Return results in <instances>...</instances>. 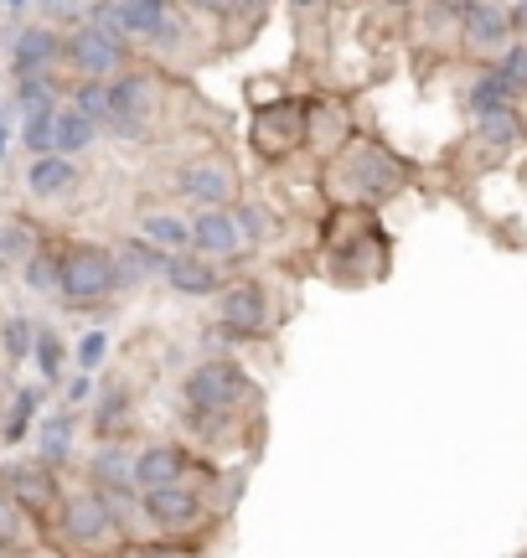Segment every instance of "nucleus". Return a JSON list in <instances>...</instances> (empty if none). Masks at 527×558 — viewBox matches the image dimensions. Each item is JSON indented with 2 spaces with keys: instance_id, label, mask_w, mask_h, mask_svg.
<instances>
[{
  "instance_id": "1",
  "label": "nucleus",
  "mask_w": 527,
  "mask_h": 558,
  "mask_svg": "<svg viewBox=\"0 0 527 558\" xmlns=\"http://www.w3.org/2000/svg\"><path fill=\"white\" fill-rule=\"evenodd\" d=\"M326 181H331V192H336L342 207H378V202L399 197L408 186V166L388 150L383 140L357 135L342 145V156L326 171Z\"/></svg>"
},
{
  "instance_id": "2",
  "label": "nucleus",
  "mask_w": 527,
  "mask_h": 558,
  "mask_svg": "<svg viewBox=\"0 0 527 558\" xmlns=\"http://www.w3.org/2000/svg\"><path fill=\"white\" fill-rule=\"evenodd\" d=\"M254 393L248 373L238 367L233 357H203L182 383V399H186V414L197 424H218V418H233L244 409V399Z\"/></svg>"
},
{
  "instance_id": "3",
  "label": "nucleus",
  "mask_w": 527,
  "mask_h": 558,
  "mask_svg": "<svg viewBox=\"0 0 527 558\" xmlns=\"http://www.w3.org/2000/svg\"><path fill=\"white\" fill-rule=\"evenodd\" d=\"M114 290H124L120 264H114V248H99V243H73L62 254V290L58 295L68 305H99Z\"/></svg>"
},
{
  "instance_id": "4",
  "label": "nucleus",
  "mask_w": 527,
  "mask_h": 558,
  "mask_svg": "<svg viewBox=\"0 0 527 558\" xmlns=\"http://www.w3.org/2000/svg\"><path fill=\"white\" fill-rule=\"evenodd\" d=\"M248 140L264 160H280V156H295L305 140H310V109L301 99H274L264 104L259 114L248 120Z\"/></svg>"
},
{
  "instance_id": "5",
  "label": "nucleus",
  "mask_w": 527,
  "mask_h": 558,
  "mask_svg": "<svg viewBox=\"0 0 527 558\" xmlns=\"http://www.w3.org/2000/svg\"><path fill=\"white\" fill-rule=\"evenodd\" d=\"M440 11L455 16V26H461V37H466L470 52H491V58H497L502 47L517 41L512 5H502V0H440Z\"/></svg>"
},
{
  "instance_id": "6",
  "label": "nucleus",
  "mask_w": 527,
  "mask_h": 558,
  "mask_svg": "<svg viewBox=\"0 0 527 558\" xmlns=\"http://www.w3.org/2000/svg\"><path fill=\"white\" fill-rule=\"evenodd\" d=\"M68 62L78 68L83 78H120L124 73V37L114 32H103L94 21H78L73 26V37H68Z\"/></svg>"
},
{
  "instance_id": "7",
  "label": "nucleus",
  "mask_w": 527,
  "mask_h": 558,
  "mask_svg": "<svg viewBox=\"0 0 527 558\" xmlns=\"http://www.w3.org/2000/svg\"><path fill=\"white\" fill-rule=\"evenodd\" d=\"M140 512L145 522L156 527V533H166V538H176V533H192L197 522H203L207 501L203 492H192V486H156V492H140Z\"/></svg>"
},
{
  "instance_id": "8",
  "label": "nucleus",
  "mask_w": 527,
  "mask_h": 558,
  "mask_svg": "<svg viewBox=\"0 0 527 558\" xmlns=\"http://www.w3.org/2000/svg\"><path fill=\"white\" fill-rule=\"evenodd\" d=\"M109 99H114V120L109 130L120 140H140L150 130V114H156V83L145 73H120L109 78Z\"/></svg>"
},
{
  "instance_id": "9",
  "label": "nucleus",
  "mask_w": 527,
  "mask_h": 558,
  "mask_svg": "<svg viewBox=\"0 0 527 558\" xmlns=\"http://www.w3.org/2000/svg\"><path fill=\"white\" fill-rule=\"evenodd\" d=\"M176 192H182L186 202H197V207H233V197H238V177H233L228 160L197 156L176 171Z\"/></svg>"
},
{
  "instance_id": "10",
  "label": "nucleus",
  "mask_w": 527,
  "mask_h": 558,
  "mask_svg": "<svg viewBox=\"0 0 527 558\" xmlns=\"http://www.w3.org/2000/svg\"><path fill=\"white\" fill-rule=\"evenodd\" d=\"M244 243H248V233H244V222H238V207H197V213H192V248H197L203 259L223 264V259H233Z\"/></svg>"
},
{
  "instance_id": "11",
  "label": "nucleus",
  "mask_w": 527,
  "mask_h": 558,
  "mask_svg": "<svg viewBox=\"0 0 527 558\" xmlns=\"http://www.w3.org/2000/svg\"><path fill=\"white\" fill-rule=\"evenodd\" d=\"M218 320L228 331H269L274 326V305H269V290L259 279H238V284H223L218 290Z\"/></svg>"
},
{
  "instance_id": "12",
  "label": "nucleus",
  "mask_w": 527,
  "mask_h": 558,
  "mask_svg": "<svg viewBox=\"0 0 527 558\" xmlns=\"http://www.w3.org/2000/svg\"><path fill=\"white\" fill-rule=\"evenodd\" d=\"M120 512H114V501L103 497L99 486L94 492H78V497H68V507H62V533L73 543H103L114 527H120Z\"/></svg>"
},
{
  "instance_id": "13",
  "label": "nucleus",
  "mask_w": 527,
  "mask_h": 558,
  "mask_svg": "<svg viewBox=\"0 0 527 558\" xmlns=\"http://www.w3.org/2000/svg\"><path fill=\"white\" fill-rule=\"evenodd\" d=\"M120 16L130 37H145L156 47H176L182 41V21L171 11V0H120Z\"/></svg>"
},
{
  "instance_id": "14",
  "label": "nucleus",
  "mask_w": 527,
  "mask_h": 558,
  "mask_svg": "<svg viewBox=\"0 0 527 558\" xmlns=\"http://www.w3.org/2000/svg\"><path fill=\"white\" fill-rule=\"evenodd\" d=\"M58 58H68V47H62L58 32H47V26H21L16 41H11V68H16V78L52 73Z\"/></svg>"
},
{
  "instance_id": "15",
  "label": "nucleus",
  "mask_w": 527,
  "mask_h": 558,
  "mask_svg": "<svg viewBox=\"0 0 527 558\" xmlns=\"http://www.w3.org/2000/svg\"><path fill=\"white\" fill-rule=\"evenodd\" d=\"M166 290H176L186 300H207L223 290V275H218V264L203 259L197 248H186V254H171L166 264Z\"/></svg>"
},
{
  "instance_id": "16",
  "label": "nucleus",
  "mask_w": 527,
  "mask_h": 558,
  "mask_svg": "<svg viewBox=\"0 0 527 558\" xmlns=\"http://www.w3.org/2000/svg\"><path fill=\"white\" fill-rule=\"evenodd\" d=\"M186 471H192V456L182 445H145L135 456V486L140 492H156V486H182Z\"/></svg>"
},
{
  "instance_id": "17",
  "label": "nucleus",
  "mask_w": 527,
  "mask_h": 558,
  "mask_svg": "<svg viewBox=\"0 0 527 558\" xmlns=\"http://www.w3.org/2000/svg\"><path fill=\"white\" fill-rule=\"evenodd\" d=\"M0 492H11L21 507H37V512L58 501L52 465H41V460H16V465H5V471H0Z\"/></svg>"
},
{
  "instance_id": "18",
  "label": "nucleus",
  "mask_w": 527,
  "mask_h": 558,
  "mask_svg": "<svg viewBox=\"0 0 527 558\" xmlns=\"http://www.w3.org/2000/svg\"><path fill=\"white\" fill-rule=\"evenodd\" d=\"M114 264H120V279H124V284H145V279H166V264H171V254L135 233V239H120V248H114Z\"/></svg>"
},
{
  "instance_id": "19",
  "label": "nucleus",
  "mask_w": 527,
  "mask_h": 558,
  "mask_svg": "<svg viewBox=\"0 0 527 558\" xmlns=\"http://www.w3.org/2000/svg\"><path fill=\"white\" fill-rule=\"evenodd\" d=\"M523 83H512L507 73H497V68H487V73H476L466 88V114H481V109H512V104H523Z\"/></svg>"
},
{
  "instance_id": "20",
  "label": "nucleus",
  "mask_w": 527,
  "mask_h": 558,
  "mask_svg": "<svg viewBox=\"0 0 527 558\" xmlns=\"http://www.w3.org/2000/svg\"><path fill=\"white\" fill-rule=\"evenodd\" d=\"M470 124H476V140L491 145V150H512V145H523V135H527L517 104H512V109H481V114H470Z\"/></svg>"
},
{
  "instance_id": "21",
  "label": "nucleus",
  "mask_w": 527,
  "mask_h": 558,
  "mask_svg": "<svg viewBox=\"0 0 527 558\" xmlns=\"http://www.w3.org/2000/svg\"><path fill=\"white\" fill-rule=\"evenodd\" d=\"M94 140H99V124L88 120V114H78L73 104H62L58 124H52V156H78V150H88Z\"/></svg>"
},
{
  "instance_id": "22",
  "label": "nucleus",
  "mask_w": 527,
  "mask_h": 558,
  "mask_svg": "<svg viewBox=\"0 0 527 558\" xmlns=\"http://www.w3.org/2000/svg\"><path fill=\"white\" fill-rule=\"evenodd\" d=\"M73 181H78L73 156H37L32 171H26V186H32L37 197H62V192H73Z\"/></svg>"
},
{
  "instance_id": "23",
  "label": "nucleus",
  "mask_w": 527,
  "mask_h": 558,
  "mask_svg": "<svg viewBox=\"0 0 527 558\" xmlns=\"http://www.w3.org/2000/svg\"><path fill=\"white\" fill-rule=\"evenodd\" d=\"M140 239H150L156 248H166V254H186V248H192V218H176V213H145Z\"/></svg>"
},
{
  "instance_id": "24",
  "label": "nucleus",
  "mask_w": 527,
  "mask_h": 558,
  "mask_svg": "<svg viewBox=\"0 0 527 558\" xmlns=\"http://www.w3.org/2000/svg\"><path fill=\"white\" fill-rule=\"evenodd\" d=\"M68 456H73V414L62 409V414H47L37 424V460L41 465H62Z\"/></svg>"
},
{
  "instance_id": "25",
  "label": "nucleus",
  "mask_w": 527,
  "mask_h": 558,
  "mask_svg": "<svg viewBox=\"0 0 527 558\" xmlns=\"http://www.w3.org/2000/svg\"><path fill=\"white\" fill-rule=\"evenodd\" d=\"M21 279H26V290H37V295H58L62 290V259L58 254H47V248H37L32 259L21 264Z\"/></svg>"
},
{
  "instance_id": "26",
  "label": "nucleus",
  "mask_w": 527,
  "mask_h": 558,
  "mask_svg": "<svg viewBox=\"0 0 527 558\" xmlns=\"http://www.w3.org/2000/svg\"><path fill=\"white\" fill-rule=\"evenodd\" d=\"M73 109H78V114H88V120L103 130V124L114 120V99H109V83H103V78H83L78 88H73Z\"/></svg>"
},
{
  "instance_id": "27",
  "label": "nucleus",
  "mask_w": 527,
  "mask_h": 558,
  "mask_svg": "<svg viewBox=\"0 0 527 558\" xmlns=\"http://www.w3.org/2000/svg\"><path fill=\"white\" fill-rule=\"evenodd\" d=\"M0 347H5V357L11 362H32V352H37V320L32 316H5V326H0Z\"/></svg>"
},
{
  "instance_id": "28",
  "label": "nucleus",
  "mask_w": 527,
  "mask_h": 558,
  "mask_svg": "<svg viewBox=\"0 0 527 558\" xmlns=\"http://www.w3.org/2000/svg\"><path fill=\"white\" fill-rule=\"evenodd\" d=\"M124 424H130V393H124V388H103L99 399H94V429L109 439L114 429H124Z\"/></svg>"
},
{
  "instance_id": "29",
  "label": "nucleus",
  "mask_w": 527,
  "mask_h": 558,
  "mask_svg": "<svg viewBox=\"0 0 527 558\" xmlns=\"http://www.w3.org/2000/svg\"><path fill=\"white\" fill-rule=\"evenodd\" d=\"M58 109H32V114H21V140H26V150L32 156H52V124H58Z\"/></svg>"
},
{
  "instance_id": "30",
  "label": "nucleus",
  "mask_w": 527,
  "mask_h": 558,
  "mask_svg": "<svg viewBox=\"0 0 527 558\" xmlns=\"http://www.w3.org/2000/svg\"><path fill=\"white\" fill-rule=\"evenodd\" d=\"M37 409H41V388H21L16 399H11V414H5V445H21V439H26Z\"/></svg>"
},
{
  "instance_id": "31",
  "label": "nucleus",
  "mask_w": 527,
  "mask_h": 558,
  "mask_svg": "<svg viewBox=\"0 0 527 558\" xmlns=\"http://www.w3.org/2000/svg\"><path fill=\"white\" fill-rule=\"evenodd\" d=\"M37 254L32 222H0V264H26Z\"/></svg>"
},
{
  "instance_id": "32",
  "label": "nucleus",
  "mask_w": 527,
  "mask_h": 558,
  "mask_svg": "<svg viewBox=\"0 0 527 558\" xmlns=\"http://www.w3.org/2000/svg\"><path fill=\"white\" fill-rule=\"evenodd\" d=\"M58 104V83L52 73H32V78H16V109L32 114V109H52Z\"/></svg>"
},
{
  "instance_id": "33",
  "label": "nucleus",
  "mask_w": 527,
  "mask_h": 558,
  "mask_svg": "<svg viewBox=\"0 0 527 558\" xmlns=\"http://www.w3.org/2000/svg\"><path fill=\"white\" fill-rule=\"evenodd\" d=\"M32 362H37V373L47 383L62 378V367H68V357H62V341L58 331H47V326H37V352H32Z\"/></svg>"
},
{
  "instance_id": "34",
  "label": "nucleus",
  "mask_w": 527,
  "mask_h": 558,
  "mask_svg": "<svg viewBox=\"0 0 527 558\" xmlns=\"http://www.w3.org/2000/svg\"><path fill=\"white\" fill-rule=\"evenodd\" d=\"M21 533H26V518H21V501L11 492H0V548H16Z\"/></svg>"
},
{
  "instance_id": "35",
  "label": "nucleus",
  "mask_w": 527,
  "mask_h": 558,
  "mask_svg": "<svg viewBox=\"0 0 527 558\" xmlns=\"http://www.w3.org/2000/svg\"><path fill=\"white\" fill-rule=\"evenodd\" d=\"M491 68H497V73H507L512 83H523V88H527V41H512V47H502V52L491 58Z\"/></svg>"
},
{
  "instance_id": "36",
  "label": "nucleus",
  "mask_w": 527,
  "mask_h": 558,
  "mask_svg": "<svg viewBox=\"0 0 527 558\" xmlns=\"http://www.w3.org/2000/svg\"><path fill=\"white\" fill-rule=\"evenodd\" d=\"M103 357H109V337H103V331H83V341H78V373H94Z\"/></svg>"
},
{
  "instance_id": "37",
  "label": "nucleus",
  "mask_w": 527,
  "mask_h": 558,
  "mask_svg": "<svg viewBox=\"0 0 527 558\" xmlns=\"http://www.w3.org/2000/svg\"><path fill=\"white\" fill-rule=\"evenodd\" d=\"M130 558H197L192 548H171V543H145V548H135Z\"/></svg>"
},
{
  "instance_id": "38",
  "label": "nucleus",
  "mask_w": 527,
  "mask_h": 558,
  "mask_svg": "<svg viewBox=\"0 0 527 558\" xmlns=\"http://www.w3.org/2000/svg\"><path fill=\"white\" fill-rule=\"evenodd\" d=\"M88 399H94V383H88V373L68 378V403H88Z\"/></svg>"
},
{
  "instance_id": "39",
  "label": "nucleus",
  "mask_w": 527,
  "mask_h": 558,
  "mask_svg": "<svg viewBox=\"0 0 527 558\" xmlns=\"http://www.w3.org/2000/svg\"><path fill=\"white\" fill-rule=\"evenodd\" d=\"M52 16H62V21H78L83 16V0H41Z\"/></svg>"
},
{
  "instance_id": "40",
  "label": "nucleus",
  "mask_w": 527,
  "mask_h": 558,
  "mask_svg": "<svg viewBox=\"0 0 527 558\" xmlns=\"http://www.w3.org/2000/svg\"><path fill=\"white\" fill-rule=\"evenodd\" d=\"M269 11V0H233V16L238 21H259Z\"/></svg>"
},
{
  "instance_id": "41",
  "label": "nucleus",
  "mask_w": 527,
  "mask_h": 558,
  "mask_svg": "<svg viewBox=\"0 0 527 558\" xmlns=\"http://www.w3.org/2000/svg\"><path fill=\"white\" fill-rule=\"evenodd\" d=\"M192 11H207V16H233V0H186Z\"/></svg>"
},
{
  "instance_id": "42",
  "label": "nucleus",
  "mask_w": 527,
  "mask_h": 558,
  "mask_svg": "<svg viewBox=\"0 0 527 558\" xmlns=\"http://www.w3.org/2000/svg\"><path fill=\"white\" fill-rule=\"evenodd\" d=\"M512 26H517V41H527V0L512 5Z\"/></svg>"
},
{
  "instance_id": "43",
  "label": "nucleus",
  "mask_w": 527,
  "mask_h": 558,
  "mask_svg": "<svg viewBox=\"0 0 527 558\" xmlns=\"http://www.w3.org/2000/svg\"><path fill=\"white\" fill-rule=\"evenodd\" d=\"M290 5H295V11H316L321 0H290Z\"/></svg>"
},
{
  "instance_id": "44",
  "label": "nucleus",
  "mask_w": 527,
  "mask_h": 558,
  "mask_svg": "<svg viewBox=\"0 0 527 558\" xmlns=\"http://www.w3.org/2000/svg\"><path fill=\"white\" fill-rule=\"evenodd\" d=\"M5 135H11V130H5V114H0V160H5Z\"/></svg>"
},
{
  "instance_id": "45",
  "label": "nucleus",
  "mask_w": 527,
  "mask_h": 558,
  "mask_svg": "<svg viewBox=\"0 0 527 558\" xmlns=\"http://www.w3.org/2000/svg\"><path fill=\"white\" fill-rule=\"evenodd\" d=\"M388 5H419V0H388Z\"/></svg>"
},
{
  "instance_id": "46",
  "label": "nucleus",
  "mask_w": 527,
  "mask_h": 558,
  "mask_svg": "<svg viewBox=\"0 0 527 558\" xmlns=\"http://www.w3.org/2000/svg\"><path fill=\"white\" fill-rule=\"evenodd\" d=\"M5 5H16V11H21V5H26V0H5Z\"/></svg>"
}]
</instances>
